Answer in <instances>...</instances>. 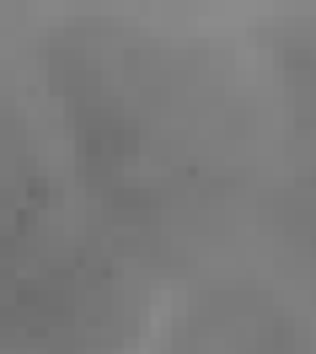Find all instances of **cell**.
<instances>
[{
    "label": "cell",
    "instance_id": "6da1fadb",
    "mask_svg": "<svg viewBox=\"0 0 316 354\" xmlns=\"http://www.w3.org/2000/svg\"><path fill=\"white\" fill-rule=\"evenodd\" d=\"M166 354H316L311 328L252 290L209 295L172 333Z\"/></svg>",
    "mask_w": 316,
    "mask_h": 354
}]
</instances>
